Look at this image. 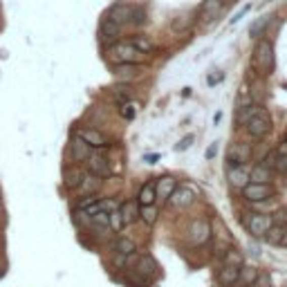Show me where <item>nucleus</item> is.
Returning a JSON list of instances; mask_svg holds the SVG:
<instances>
[{"mask_svg":"<svg viewBox=\"0 0 287 287\" xmlns=\"http://www.w3.org/2000/svg\"><path fill=\"white\" fill-rule=\"evenodd\" d=\"M222 12V0H204V5L200 7V18L202 23H211L218 14Z\"/></svg>","mask_w":287,"mask_h":287,"instance_id":"obj_19","label":"nucleus"},{"mask_svg":"<svg viewBox=\"0 0 287 287\" xmlns=\"http://www.w3.org/2000/svg\"><path fill=\"white\" fill-rule=\"evenodd\" d=\"M252 287H271V278H269L267 271H258V276H256Z\"/></svg>","mask_w":287,"mask_h":287,"instance_id":"obj_35","label":"nucleus"},{"mask_svg":"<svg viewBox=\"0 0 287 287\" xmlns=\"http://www.w3.org/2000/svg\"><path fill=\"white\" fill-rule=\"evenodd\" d=\"M242 197L247 202H265L274 197V189L269 184H254V182H249L242 189Z\"/></svg>","mask_w":287,"mask_h":287,"instance_id":"obj_8","label":"nucleus"},{"mask_svg":"<svg viewBox=\"0 0 287 287\" xmlns=\"http://www.w3.org/2000/svg\"><path fill=\"white\" fill-rule=\"evenodd\" d=\"M274 224V218L271 216H263V213H247V220H244V227H247V231L252 233V236L260 238L265 231Z\"/></svg>","mask_w":287,"mask_h":287,"instance_id":"obj_7","label":"nucleus"},{"mask_svg":"<svg viewBox=\"0 0 287 287\" xmlns=\"http://www.w3.org/2000/svg\"><path fill=\"white\" fill-rule=\"evenodd\" d=\"M224 265H231V267H242V254L236 249H227L224 252Z\"/></svg>","mask_w":287,"mask_h":287,"instance_id":"obj_33","label":"nucleus"},{"mask_svg":"<svg viewBox=\"0 0 287 287\" xmlns=\"http://www.w3.org/2000/svg\"><path fill=\"white\" fill-rule=\"evenodd\" d=\"M193 144V135H186L184 139H180V142H177V146H175V150H186L189 148V146Z\"/></svg>","mask_w":287,"mask_h":287,"instance_id":"obj_38","label":"nucleus"},{"mask_svg":"<svg viewBox=\"0 0 287 287\" xmlns=\"http://www.w3.org/2000/svg\"><path fill=\"white\" fill-rule=\"evenodd\" d=\"M252 70L258 76H269L271 70H274V45L267 38H260L254 48L252 54Z\"/></svg>","mask_w":287,"mask_h":287,"instance_id":"obj_1","label":"nucleus"},{"mask_svg":"<svg viewBox=\"0 0 287 287\" xmlns=\"http://www.w3.org/2000/svg\"><path fill=\"white\" fill-rule=\"evenodd\" d=\"M244 130L249 133V137H252V139H265V137H267V135L271 133V117L267 114V110L258 106V110H256L252 117L247 119Z\"/></svg>","mask_w":287,"mask_h":287,"instance_id":"obj_4","label":"nucleus"},{"mask_svg":"<svg viewBox=\"0 0 287 287\" xmlns=\"http://www.w3.org/2000/svg\"><path fill=\"white\" fill-rule=\"evenodd\" d=\"M271 173H274V171H269L265 164H256L254 169L249 171V182H254V184H269Z\"/></svg>","mask_w":287,"mask_h":287,"instance_id":"obj_23","label":"nucleus"},{"mask_svg":"<svg viewBox=\"0 0 287 287\" xmlns=\"http://www.w3.org/2000/svg\"><path fill=\"white\" fill-rule=\"evenodd\" d=\"M274 171H276V173H280V175H287V146L283 150H276Z\"/></svg>","mask_w":287,"mask_h":287,"instance_id":"obj_29","label":"nucleus"},{"mask_svg":"<svg viewBox=\"0 0 287 287\" xmlns=\"http://www.w3.org/2000/svg\"><path fill=\"white\" fill-rule=\"evenodd\" d=\"M285 146H287V133H285Z\"/></svg>","mask_w":287,"mask_h":287,"instance_id":"obj_43","label":"nucleus"},{"mask_svg":"<svg viewBox=\"0 0 287 287\" xmlns=\"http://www.w3.org/2000/svg\"><path fill=\"white\" fill-rule=\"evenodd\" d=\"M256 276H258V269L256 267H240V278H238V285H254Z\"/></svg>","mask_w":287,"mask_h":287,"instance_id":"obj_28","label":"nucleus"},{"mask_svg":"<svg viewBox=\"0 0 287 287\" xmlns=\"http://www.w3.org/2000/svg\"><path fill=\"white\" fill-rule=\"evenodd\" d=\"M285 227H287V224H285Z\"/></svg>","mask_w":287,"mask_h":287,"instance_id":"obj_45","label":"nucleus"},{"mask_svg":"<svg viewBox=\"0 0 287 287\" xmlns=\"http://www.w3.org/2000/svg\"><path fill=\"white\" fill-rule=\"evenodd\" d=\"M106 59L110 61L112 65H121V63H139L144 59L142 52H137L133 45L128 43H112L110 48L106 50Z\"/></svg>","mask_w":287,"mask_h":287,"instance_id":"obj_3","label":"nucleus"},{"mask_svg":"<svg viewBox=\"0 0 287 287\" xmlns=\"http://www.w3.org/2000/svg\"><path fill=\"white\" fill-rule=\"evenodd\" d=\"M139 220H144L146 227H153L157 222V207L148 204V207H139Z\"/></svg>","mask_w":287,"mask_h":287,"instance_id":"obj_27","label":"nucleus"},{"mask_svg":"<svg viewBox=\"0 0 287 287\" xmlns=\"http://www.w3.org/2000/svg\"><path fill=\"white\" fill-rule=\"evenodd\" d=\"M119 114H121L126 121H133L137 117V106L133 101H126V103H119Z\"/></svg>","mask_w":287,"mask_h":287,"instance_id":"obj_32","label":"nucleus"},{"mask_svg":"<svg viewBox=\"0 0 287 287\" xmlns=\"http://www.w3.org/2000/svg\"><path fill=\"white\" fill-rule=\"evenodd\" d=\"M119 213H121L124 224H133L139 220V204L135 200H126L121 207H119Z\"/></svg>","mask_w":287,"mask_h":287,"instance_id":"obj_21","label":"nucleus"},{"mask_svg":"<svg viewBox=\"0 0 287 287\" xmlns=\"http://www.w3.org/2000/svg\"><path fill=\"white\" fill-rule=\"evenodd\" d=\"M108 18L114 20L117 25H144L146 23V12L142 7H137V5H114L110 9V14H108Z\"/></svg>","mask_w":287,"mask_h":287,"instance_id":"obj_2","label":"nucleus"},{"mask_svg":"<svg viewBox=\"0 0 287 287\" xmlns=\"http://www.w3.org/2000/svg\"><path fill=\"white\" fill-rule=\"evenodd\" d=\"M67 155H70V159L74 161V164H79V161H86L88 157H90V146L83 142L81 137H74V139L70 142Z\"/></svg>","mask_w":287,"mask_h":287,"instance_id":"obj_12","label":"nucleus"},{"mask_svg":"<svg viewBox=\"0 0 287 287\" xmlns=\"http://www.w3.org/2000/svg\"><path fill=\"white\" fill-rule=\"evenodd\" d=\"M83 177H86V173H83L79 166H67V169L63 171V184L67 186V189H79Z\"/></svg>","mask_w":287,"mask_h":287,"instance_id":"obj_20","label":"nucleus"},{"mask_svg":"<svg viewBox=\"0 0 287 287\" xmlns=\"http://www.w3.org/2000/svg\"><path fill=\"white\" fill-rule=\"evenodd\" d=\"M108 227L112 229V231H121L126 224H124V220H121V213H119V207L117 209H112L110 213H108Z\"/></svg>","mask_w":287,"mask_h":287,"instance_id":"obj_30","label":"nucleus"},{"mask_svg":"<svg viewBox=\"0 0 287 287\" xmlns=\"http://www.w3.org/2000/svg\"><path fill=\"white\" fill-rule=\"evenodd\" d=\"M112 247H114V252L121 254V256H128V254L137 252V244H135V240H130V238H117Z\"/></svg>","mask_w":287,"mask_h":287,"instance_id":"obj_26","label":"nucleus"},{"mask_svg":"<svg viewBox=\"0 0 287 287\" xmlns=\"http://www.w3.org/2000/svg\"><path fill=\"white\" fill-rule=\"evenodd\" d=\"M274 159H276V150H271V153L265 155V161H263V164L267 166L269 171H274Z\"/></svg>","mask_w":287,"mask_h":287,"instance_id":"obj_39","label":"nucleus"},{"mask_svg":"<svg viewBox=\"0 0 287 287\" xmlns=\"http://www.w3.org/2000/svg\"><path fill=\"white\" fill-rule=\"evenodd\" d=\"M263 238L267 240L269 244H280V247H287V227H285V224H271L267 231L263 233Z\"/></svg>","mask_w":287,"mask_h":287,"instance_id":"obj_15","label":"nucleus"},{"mask_svg":"<svg viewBox=\"0 0 287 287\" xmlns=\"http://www.w3.org/2000/svg\"><path fill=\"white\" fill-rule=\"evenodd\" d=\"M249 9H252V7H249V5H247V7H242V9H240V12L236 14V16H233V18H231V23H238V20H240V18H242V16H244V14H247V12H249Z\"/></svg>","mask_w":287,"mask_h":287,"instance_id":"obj_40","label":"nucleus"},{"mask_svg":"<svg viewBox=\"0 0 287 287\" xmlns=\"http://www.w3.org/2000/svg\"><path fill=\"white\" fill-rule=\"evenodd\" d=\"M3 274H5V271H3V267H0V278H3Z\"/></svg>","mask_w":287,"mask_h":287,"instance_id":"obj_42","label":"nucleus"},{"mask_svg":"<svg viewBox=\"0 0 287 287\" xmlns=\"http://www.w3.org/2000/svg\"><path fill=\"white\" fill-rule=\"evenodd\" d=\"M86 166H88V173L90 175H97V177H108L110 175V164L103 155H95L90 153V157L86 159Z\"/></svg>","mask_w":287,"mask_h":287,"instance_id":"obj_10","label":"nucleus"},{"mask_svg":"<svg viewBox=\"0 0 287 287\" xmlns=\"http://www.w3.org/2000/svg\"><path fill=\"white\" fill-rule=\"evenodd\" d=\"M233 3H236V0H233Z\"/></svg>","mask_w":287,"mask_h":287,"instance_id":"obj_44","label":"nucleus"},{"mask_svg":"<svg viewBox=\"0 0 287 287\" xmlns=\"http://www.w3.org/2000/svg\"><path fill=\"white\" fill-rule=\"evenodd\" d=\"M128 43L137 52H142V54H150V52L155 50V43L148 38V36H133V38H128Z\"/></svg>","mask_w":287,"mask_h":287,"instance_id":"obj_25","label":"nucleus"},{"mask_svg":"<svg viewBox=\"0 0 287 287\" xmlns=\"http://www.w3.org/2000/svg\"><path fill=\"white\" fill-rule=\"evenodd\" d=\"M76 137H81L90 148H108V146H110V139L95 128H81L79 133H76Z\"/></svg>","mask_w":287,"mask_h":287,"instance_id":"obj_9","label":"nucleus"},{"mask_svg":"<svg viewBox=\"0 0 287 287\" xmlns=\"http://www.w3.org/2000/svg\"><path fill=\"white\" fill-rule=\"evenodd\" d=\"M265 25H267V18H258V20H256V23L252 25V27H249V34H252L254 38H256V36H258L260 32H263V27H265Z\"/></svg>","mask_w":287,"mask_h":287,"instance_id":"obj_36","label":"nucleus"},{"mask_svg":"<svg viewBox=\"0 0 287 287\" xmlns=\"http://www.w3.org/2000/svg\"><path fill=\"white\" fill-rule=\"evenodd\" d=\"M249 146L247 144H233L231 148H229V153H227V164H229V169H233V166H242L244 161H249Z\"/></svg>","mask_w":287,"mask_h":287,"instance_id":"obj_11","label":"nucleus"},{"mask_svg":"<svg viewBox=\"0 0 287 287\" xmlns=\"http://www.w3.org/2000/svg\"><path fill=\"white\" fill-rule=\"evenodd\" d=\"M155 200H157V195H155V180H150V182H146L142 189H139L137 204L139 207H148V204H155Z\"/></svg>","mask_w":287,"mask_h":287,"instance_id":"obj_22","label":"nucleus"},{"mask_svg":"<svg viewBox=\"0 0 287 287\" xmlns=\"http://www.w3.org/2000/svg\"><path fill=\"white\" fill-rule=\"evenodd\" d=\"M211 224H209L207 218H197V220H193L189 224V229H186V238H189L191 244H195V247H200V244H204L211 240Z\"/></svg>","mask_w":287,"mask_h":287,"instance_id":"obj_5","label":"nucleus"},{"mask_svg":"<svg viewBox=\"0 0 287 287\" xmlns=\"http://www.w3.org/2000/svg\"><path fill=\"white\" fill-rule=\"evenodd\" d=\"M256 110H258V106H249L244 112H240V114H238V124H240V126H244V124H247V119L252 117Z\"/></svg>","mask_w":287,"mask_h":287,"instance_id":"obj_37","label":"nucleus"},{"mask_svg":"<svg viewBox=\"0 0 287 287\" xmlns=\"http://www.w3.org/2000/svg\"><path fill=\"white\" fill-rule=\"evenodd\" d=\"M114 99H117L119 103H126L133 99V88L130 86H117L114 88Z\"/></svg>","mask_w":287,"mask_h":287,"instance_id":"obj_34","label":"nucleus"},{"mask_svg":"<svg viewBox=\"0 0 287 287\" xmlns=\"http://www.w3.org/2000/svg\"><path fill=\"white\" fill-rule=\"evenodd\" d=\"M79 189H81V193H86V195H95V193H97L99 189H101V177L86 173V177H83V182L79 184Z\"/></svg>","mask_w":287,"mask_h":287,"instance_id":"obj_24","label":"nucleus"},{"mask_svg":"<svg viewBox=\"0 0 287 287\" xmlns=\"http://www.w3.org/2000/svg\"><path fill=\"white\" fill-rule=\"evenodd\" d=\"M135 269H137L144 278H155V276L159 274L157 263H155V258H153V256H148V254H144L142 258H139V263H137V267H135Z\"/></svg>","mask_w":287,"mask_h":287,"instance_id":"obj_17","label":"nucleus"},{"mask_svg":"<svg viewBox=\"0 0 287 287\" xmlns=\"http://www.w3.org/2000/svg\"><path fill=\"white\" fill-rule=\"evenodd\" d=\"M137 63H121V65H114V76H135L137 74Z\"/></svg>","mask_w":287,"mask_h":287,"instance_id":"obj_31","label":"nucleus"},{"mask_svg":"<svg viewBox=\"0 0 287 287\" xmlns=\"http://www.w3.org/2000/svg\"><path fill=\"white\" fill-rule=\"evenodd\" d=\"M216 153H218V146L211 144V146L207 148V159H213V157H216Z\"/></svg>","mask_w":287,"mask_h":287,"instance_id":"obj_41","label":"nucleus"},{"mask_svg":"<svg viewBox=\"0 0 287 287\" xmlns=\"http://www.w3.org/2000/svg\"><path fill=\"white\" fill-rule=\"evenodd\" d=\"M99 34H101V40H103V43H114V40L121 36V25H117L114 20H110V18L106 16V18L101 20Z\"/></svg>","mask_w":287,"mask_h":287,"instance_id":"obj_13","label":"nucleus"},{"mask_svg":"<svg viewBox=\"0 0 287 287\" xmlns=\"http://www.w3.org/2000/svg\"><path fill=\"white\" fill-rule=\"evenodd\" d=\"M229 184H231L233 189H240V191L249 184V169H247V164L229 169Z\"/></svg>","mask_w":287,"mask_h":287,"instance_id":"obj_14","label":"nucleus"},{"mask_svg":"<svg viewBox=\"0 0 287 287\" xmlns=\"http://www.w3.org/2000/svg\"><path fill=\"white\" fill-rule=\"evenodd\" d=\"M197 200V193L191 189V186H175V191L171 193V197L166 202L171 204V209H175V211H184V209H189L191 204H195Z\"/></svg>","mask_w":287,"mask_h":287,"instance_id":"obj_6","label":"nucleus"},{"mask_svg":"<svg viewBox=\"0 0 287 287\" xmlns=\"http://www.w3.org/2000/svg\"><path fill=\"white\" fill-rule=\"evenodd\" d=\"M240 278V267H231V265H224V267L218 271V283L222 287H233L238 285Z\"/></svg>","mask_w":287,"mask_h":287,"instance_id":"obj_18","label":"nucleus"},{"mask_svg":"<svg viewBox=\"0 0 287 287\" xmlns=\"http://www.w3.org/2000/svg\"><path fill=\"white\" fill-rule=\"evenodd\" d=\"M175 186H177V180L173 175H164V177H159L157 182H155V195L161 197V200H169L171 197V193L175 191Z\"/></svg>","mask_w":287,"mask_h":287,"instance_id":"obj_16","label":"nucleus"}]
</instances>
